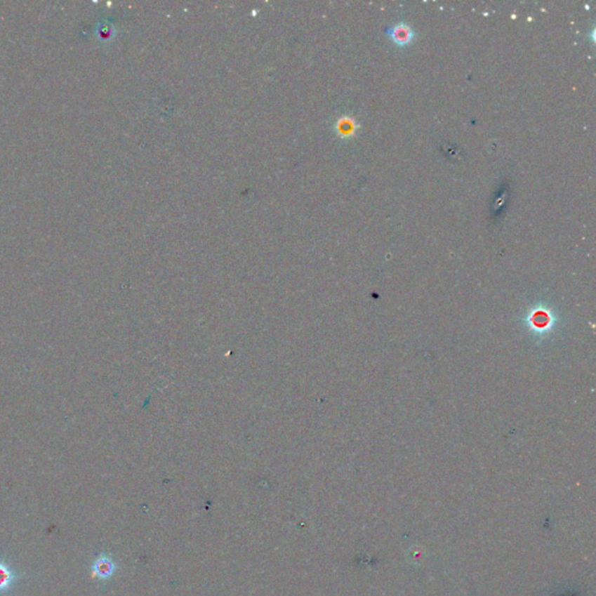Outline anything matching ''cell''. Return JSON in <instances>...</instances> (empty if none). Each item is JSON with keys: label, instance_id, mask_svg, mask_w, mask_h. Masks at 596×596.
Listing matches in <instances>:
<instances>
[{"label": "cell", "instance_id": "7a4b0ae2", "mask_svg": "<svg viewBox=\"0 0 596 596\" xmlns=\"http://www.w3.org/2000/svg\"><path fill=\"white\" fill-rule=\"evenodd\" d=\"M21 579V573L0 555V596L13 592Z\"/></svg>", "mask_w": 596, "mask_h": 596}, {"label": "cell", "instance_id": "6da1fadb", "mask_svg": "<svg viewBox=\"0 0 596 596\" xmlns=\"http://www.w3.org/2000/svg\"><path fill=\"white\" fill-rule=\"evenodd\" d=\"M117 571H118V565L116 560L112 558V555L106 552H100L99 555H95L90 566L92 578L98 580L100 583H106L112 579L113 576H116Z\"/></svg>", "mask_w": 596, "mask_h": 596}, {"label": "cell", "instance_id": "3957f363", "mask_svg": "<svg viewBox=\"0 0 596 596\" xmlns=\"http://www.w3.org/2000/svg\"><path fill=\"white\" fill-rule=\"evenodd\" d=\"M385 34L388 35V38L399 47L410 45L415 39V32H413V27L406 22H399V24L394 25L392 27L387 28Z\"/></svg>", "mask_w": 596, "mask_h": 596}]
</instances>
